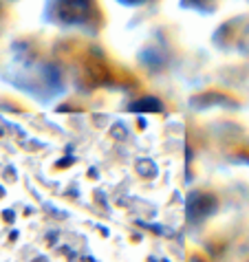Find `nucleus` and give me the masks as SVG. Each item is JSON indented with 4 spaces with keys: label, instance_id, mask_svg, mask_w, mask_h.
<instances>
[{
    "label": "nucleus",
    "instance_id": "nucleus-1",
    "mask_svg": "<svg viewBox=\"0 0 249 262\" xmlns=\"http://www.w3.org/2000/svg\"><path fill=\"white\" fill-rule=\"evenodd\" d=\"M126 3H139V0H126Z\"/></svg>",
    "mask_w": 249,
    "mask_h": 262
}]
</instances>
